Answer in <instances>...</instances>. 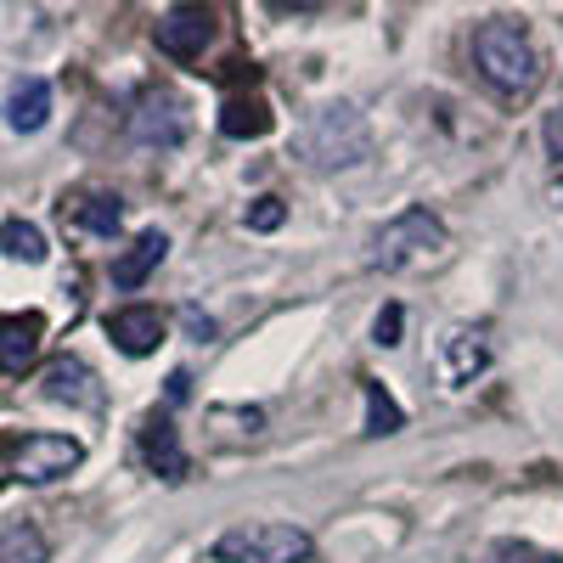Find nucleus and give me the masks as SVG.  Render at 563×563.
<instances>
[{
    "label": "nucleus",
    "instance_id": "obj_25",
    "mask_svg": "<svg viewBox=\"0 0 563 563\" xmlns=\"http://www.w3.org/2000/svg\"><path fill=\"white\" fill-rule=\"evenodd\" d=\"M169 406H186V395H192V372H169Z\"/></svg>",
    "mask_w": 563,
    "mask_h": 563
},
{
    "label": "nucleus",
    "instance_id": "obj_15",
    "mask_svg": "<svg viewBox=\"0 0 563 563\" xmlns=\"http://www.w3.org/2000/svg\"><path fill=\"white\" fill-rule=\"evenodd\" d=\"M63 220H68L74 231H85V238H113L119 220H124V203H119L113 192H85V198L63 203Z\"/></svg>",
    "mask_w": 563,
    "mask_h": 563
},
{
    "label": "nucleus",
    "instance_id": "obj_14",
    "mask_svg": "<svg viewBox=\"0 0 563 563\" xmlns=\"http://www.w3.org/2000/svg\"><path fill=\"white\" fill-rule=\"evenodd\" d=\"M164 254H169V238L164 231H141V238L113 260V288H141L158 265H164Z\"/></svg>",
    "mask_w": 563,
    "mask_h": 563
},
{
    "label": "nucleus",
    "instance_id": "obj_11",
    "mask_svg": "<svg viewBox=\"0 0 563 563\" xmlns=\"http://www.w3.org/2000/svg\"><path fill=\"white\" fill-rule=\"evenodd\" d=\"M108 339L124 350V355H153L164 344V316L153 305H130V310H113L108 316Z\"/></svg>",
    "mask_w": 563,
    "mask_h": 563
},
{
    "label": "nucleus",
    "instance_id": "obj_1",
    "mask_svg": "<svg viewBox=\"0 0 563 563\" xmlns=\"http://www.w3.org/2000/svg\"><path fill=\"white\" fill-rule=\"evenodd\" d=\"M474 68L490 90H501V97H530L547 74V57H541V45L530 40L525 23L485 18L474 29Z\"/></svg>",
    "mask_w": 563,
    "mask_h": 563
},
{
    "label": "nucleus",
    "instance_id": "obj_21",
    "mask_svg": "<svg viewBox=\"0 0 563 563\" xmlns=\"http://www.w3.org/2000/svg\"><path fill=\"white\" fill-rule=\"evenodd\" d=\"M282 220H288V203L271 198V192H265V198H254V203H249V214H243V225H249V231H276Z\"/></svg>",
    "mask_w": 563,
    "mask_h": 563
},
{
    "label": "nucleus",
    "instance_id": "obj_5",
    "mask_svg": "<svg viewBox=\"0 0 563 563\" xmlns=\"http://www.w3.org/2000/svg\"><path fill=\"white\" fill-rule=\"evenodd\" d=\"M7 451H12V479L23 485H52L85 462V445L74 434H23Z\"/></svg>",
    "mask_w": 563,
    "mask_h": 563
},
{
    "label": "nucleus",
    "instance_id": "obj_13",
    "mask_svg": "<svg viewBox=\"0 0 563 563\" xmlns=\"http://www.w3.org/2000/svg\"><path fill=\"white\" fill-rule=\"evenodd\" d=\"M40 339H45V321L34 310L0 316V372H23L40 355Z\"/></svg>",
    "mask_w": 563,
    "mask_h": 563
},
{
    "label": "nucleus",
    "instance_id": "obj_19",
    "mask_svg": "<svg viewBox=\"0 0 563 563\" xmlns=\"http://www.w3.org/2000/svg\"><path fill=\"white\" fill-rule=\"evenodd\" d=\"M361 395H366V434H395L406 422V411L395 406V395L378 378H361Z\"/></svg>",
    "mask_w": 563,
    "mask_h": 563
},
{
    "label": "nucleus",
    "instance_id": "obj_10",
    "mask_svg": "<svg viewBox=\"0 0 563 563\" xmlns=\"http://www.w3.org/2000/svg\"><path fill=\"white\" fill-rule=\"evenodd\" d=\"M141 456H147V467L158 479H169V485H180L186 479V445H180V429L169 417H147V429H141Z\"/></svg>",
    "mask_w": 563,
    "mask_h": 563
},
{
    "label": "nucleus",
    "instance_id": "obj_12",
    "mask_svg": "<svg viewBox=\"0 0 563 563\" xmlns=\"http://www.w3.org/2000/svg\"><path fill=\"white\" fill-rule=\"evenodd\" d=\"M45 119H52V85H45L40 74L12 79V90H7V124L18 135H34Z\"/></svg>",
    "mask_w": 563,
    "mask_h": 563
},
{
    "label": "nucleus",
    "instance_id": "obj_6",
    "mask_svg": "<svg viewBox=\"0 0 563 563\" xmlns=\"http://www.w3.org/2000/svg\"><path fill=\"white\" fill-rule=\"evenodd\" d=\"M130 141L135 147H147V153H169L186 141V102L175 97V90H141L130 119H124Z\"/></svg>",
    "mask_w": 563,
    "mask_h": 563
},
{
    "label": "nucleus",
    "instance_id": "obj_16",
    "mask_svg": "<svg viewBox=\"0 0 563 563\" xmlns=\"http://www.w3.org/2000/svg\"><path fill=\"white\" fill-rule=\"evenodd\" d=\"M271 102L265 97H231L225 108H220V135H231V141H260V135H271Z\"/></svg>",
    "mask_w": 563,
    "mask_h": 563
},
{
    "label": "nucleus",
    "instance_id": "obj_24",
    "mask_svg": "<svg viewBox=\"0 0 563 563\" xmlns=\"http://www.w3.org/2000/svg\"><path fill=\"white\" fill-rule=\"evenodd\" d=\"M547 153H552V158H563V108H552V113H547Z\"/></svg>",
    "mask_w": 563,
    "mask_h": 563
},
{
    "label": "nucleus",
    "instance_id": "obj_3",
    "mask_svg": "<svg viewBox=\"0 0 563 563\" xmlns=\"http://www.w3.org/2000/svg\"><path fill=\"white\" fill-rule=\"evenodd\" d=\"M445 249H451V231H445L440 214H429V209H400V214L378 231V238H372L366 265H372V271H411V265L440 260Z\"/></svg>",
    "mask_w": 563,
    "mask_h": 563
},
{
    "label": "nucleus",
    "instance_id": "obj_18",
    "mask_svg": "<svg viewBox=\"0 0 563 563\" xmlns=\"http://www.w3.org/2000/svg\"><path fill=\"white\" fill-rule=\"evenodd\" d=\"M0 254H12V260H23V265H40L45 260V231L34 225V220H7L0 225Z\"/></svg>",
    "mask_w": 563,
    "mask_h": 563
},
{
    "label": "nucleus",
    "instance_id": "obj_23",
    "mask_svg": "<svg viewBox=\"0 0 563 563\" xmlns=\"http://www.w3.org/2000/svg\"><path fill=\"white\" fill-rule=\"evenodd\" d=\"M180 321H186V333H192V344H209V339L220 333L214 316H209V310H198V305H186V310H180Z\"/></svg>",
    "mask_w": 563,
    "mask_h": 563
},
{
    "label": "nucleus",
    "instance_id": "obj_7",
    "mask_svg": "<svg viewBox=\"0 0 563 563\" xmlns=\"http://www.w3.org/2000/svg\"><path fill=\"white\" fill-rule=\"evenodd\" d=\"M490 366V339L485 327H451V333L440 339V355H434V372L445 389H467L474 378H485Z\"/></svg>",
    "mask_w": 563,
    "mask_h": 563
},
{
    "label": "nucleus",
    "instance_id": "obj_22",
    "mask_svg": "<svg viewBox=\"0 0 563 563\" xmlns=\"http://www.w3.org/2000/svg\"><path fill=\"white\" fill-rule=\"evenodd\" d=\"M400 327H406V310H400V305H384L378 321H372V344L395 350V344H400Z\"/></svg>",
    "mask_w": 563,
    "mask_h": 563
},
{
    "label": "nucleus",
    "instance_id": "obj_2",
    "mask_svg": "<svg viewBox=\"0 0 563 563\" xmlns=\"http://www.w3.org/2000/svg\"><path fill=\"white\" fill-rule=\"evenodd\" d=\"M294 153L310 169H355V164L372 158V130H366V119H361L355 102H321L299 124Z\"/></svg>",
    "mask_w": 563,
    "mask_h": 563
},
{
    "label": "nucleus",
    "instance_id": "obj_17",
    "mask_svg": "<svg viewBox=\"0 0 563 563\" xmlns=\"http://www.w3.org/2000/svg\"><path fill=\"white\" fill-rule=\"evenodd\" d=\"M0 563H52V541L34 525H0Z\"/></svg>",
    "mask_w": 563,
    "mask_h": 563
},
{
    "label": "nucleus",
    "instance_id": "obj_9",
    "mask_svg": "<svg viewBox=\"0 0 563 563\" xmlns=\"http://www.w3.org/2000/svg\"><path fill=\"white\" fill-rule=\"evenodd\" d=\"M45 400H57V406H85V411H97L102 406V384H97V372H90L85 361L63 355L45 366V378H40Z\"/></svg>",
    "mask_w": 563,
    "mask_h": 563
},
{
    "label": "nucleus",
    "instance_id": "obj_8",
    "mask_svg": "<svg viewBox=\"0 0 563 563\" xmlns=\"http://www.w3.org/2000/svg\"><path fill=\"white\" fill-rule=\"evenodd\" d=\"M209 34H214V18H209L203 7H169V12L158 18V29H153L158 52H164V57H175V63H192V57H203Z\"/></svg>",
    "mask_w": 563,
    "mask_h": 563
},
{
    "label": "nucleus",
    "instance_id": "obj_20",
    "mask_svg": "<svg viewBox=\"0 0 563 563\" xmlns=\"http://www.w3.org/2000/svg\"><path fill=\"white\" fill-rule=\"evenodd\" d=\"M485 563H558L547 547H530V541H496L485 552Z\"/></svg>",
    "mask_w": 563,
    "mask_h": 563
},
{
    "label": "nucleus",
    "instance_id": "obj_4",
    "mask_svg": "<svg viewBox=\"0 0 563 563\" xmlns=\"http://www.w3.org/2000/svg\"><path fill=\"white\" fill-rule=\"evenodd\" d=\"M310 552H316L310 530L282 525V519L238 525V530L214 536V547H209V558H214V563H310Z\"/></svg>",
    "mask_w": 563,
    "mask_h": 563
}]
</instances>
